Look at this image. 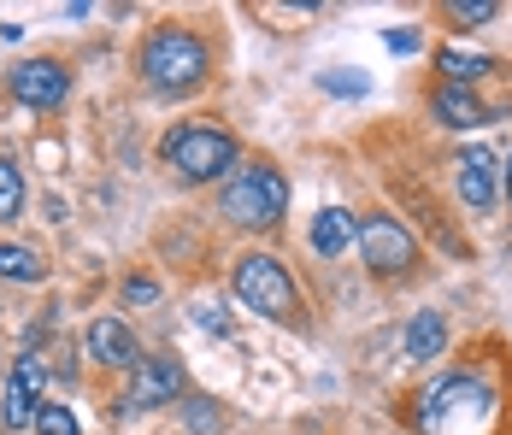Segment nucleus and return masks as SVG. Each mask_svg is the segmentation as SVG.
I'll return each mask as SVG.
<instances>
[{"mask_svg":"<svg viewBox=\"0 0 512 435\" xmlns=\"http://www.w3.org/2000/svg\"><path fill=\"white\" fill-rule=\"evenodd\" d=\"M206 65H212L206 42L195 30H183V24H159L154 36L142 42V77L154 83L159 95H189V89H201Z\"/></svg>","mask_w":512,"mask_h":435,"instance_id":"f257e3e1","label":"nucleus"},{"mask_svg":"<svg viewBox=\"0 0 512 435\" xmlns=\"http://www.w3.org/2000/svg\"><path fill=\"white\" fill-rule=\"evenodd\" d=\"M218 212H224L236 230H271V224H283V212H289V183H283V171H271V165H242V171L224 183Z\"/></svg>","mask_w":512,"mask_h":435,"instance_id":"f03ea898","label":"nucleus"},{"mask_svg":"<svg viewBox=\"0 0 512 435\" xmlns=\"http://www.w3.org/2000/svg\"><path fill=\"white\" fill-rule=\"evenodd\" d=\"M165 165L183 177V183H212V177H224V171H236V142L224 136V130H206V124H177L165 142Z\"/></svg>","mask_w":512,"mask_h":435,"instance_id":"7ed1b4c3","label":"nucleus"},{"mask_svg":"<svg viewBox=\"0 0 512 435\" xmlns=\"http://www.w3.org/2000/svg\"><path fill=\"white\" fill-rule=\"evenodd\" d=\"M230 283H236V300H242L248 312H259V318H289V312L301 306L295 277H289L283 259H271V253H242L236 271H230Z\"/></svg>","mask_w":512,"mask_h":435,"instance_id":"20e7f679","label":"nucleus"},{"mask_svg":"<svg viewBox=\"0 0 512 435\" xmlns=\"http://www.w3.org/2000/svg\"><path fill=\"white\" fill-rule=\"evenodd\" d=\"M354 242H359L365 265H371L377 277H401V271H412V259H418V242H412V236L395 224V218H389V212L359 218V224H354Z\"/></svg>","mask_w":512,"mask_h":435,"instance_id":"39448f33","label":"nucleus"},{"mask_svg":"<svg viewBox=\"0 0 512 435\" xmlns=\"http://www.w3.org/2000/svg\"><path fill=\"white\" fill-rule=\"evenodd\" d=\"M6 89H12V100H24L30 112H53L71 95V71L59 59H18L6 71Z\"/></svg>","mask_w":512,"mask_h":435,"instance_id":"423d86ee","label":"nucleus"},{"mask_svg":"<svg viewBox=\"0 0 512 435\" xmlns=\"http://www.w3.org/2000/svg\"><path fill=\"white\" fill-rule=\"evenodd\" d=\"M36 412H42V365H36V353H18V365H12V377H6L0 424H6V430H24V424H36Z\"/></svg>","mask_w":512,"mask_h":435,"instance_id":"0eeeda50","label":"nucleus"},{"mask_svg":"<svg viewBox=\"0 0 512 435\" xmlns=\"http://www.w3.org/2000/svg\"><path fill=\"white\" fill-rule=\"evenodd\" d=\"M454 165H460V200L471 212H489L495 194H501V159L489 147H465Z\"/></svg>","mask_w":512,"mask_h":435,"instance_id":"6e6552de","label":"nucleus"},{"mask_svg":"<svg viewBox=\"0 0 512 435\" xmlns=\"http://www.w3.org/2000/svg\"><path fill=\"white\" fill-rule=\"evenodd\" d=\"M171 400H183V365L177 359H142V371L130 383V412H154Z\"/></svg>","mask_w":512,"mask_h":435,"instance_id":"1a4fd4ad","label":"nucleus"},{"mask_svg":"<svg viewBox=\"0 0 512 435\" xmlns=\"http://www.w3.org/2000/svg\"><path fill=\"white\" fill-rule=\"evenodd\" d=\"M83 347H89V359L106 365V371H130L136 359H142V347L130 336V324H118V318H95L89 330H83Z\"/></svg>","mask_w":512,"mask_h":435,"instance_id":"9d476101","label":"nucleus"},{"mask_svg":"<svg viewBox=\"0 0 512 435\" xmlns=\"http://www.w3.org/2000/svg\"><path fill=\"white\" fill-rule=\"evenodd\" d=\"M430 106H436V118H442L448 130H477V124H495V112L471 95V89H436V95H430Z\"/></svg>","mask_w":512,"mask_h":435,"instance_id":"9b49d317","label":"nucleus"},{"mask_svg":"<svg viewBox=\"0 0 512 435\" xmlns=\"http://www.w3.org/2000/svg\"><path fill=\"white\" fill-rule=\"evenodd\" d=\"M312 247H318L324 259H342V253L354 247V212H342V206H324V212L312 218Z\"/></svg>","mask_w":512,"mask_h":435,"instance_id":"f8f14e48","label":"nucleus"},{"mask_svg":"<svg viewBox=\"0 0 512 435\" xmlns=\"http://www.w3.org/2000/svg\"><path fill=\"white\" fill-rule=\"evenodd\" d=\"M442 347H448V318H442L436 306H424V312L407 324V359L424 365V359H436Z\"/></svg>","mask_w":512,"mask_h":435,"instance_id":"ddd939ff","label":"nucleus"},{"mask_svg":"<svg viewBox=\"0 0 512 435\" xmlns=\"http://www.w3.org/2000/svg\"><path fill=\"white\" fill-rule=\"evenodd\" d=\"M436 65L448 71V89H471L477 77H489V71H495V59H489V53H465V48H442V53H436Z\"/></svg>","mask_w":512,"mask_h":435,"instance_id":"4468645a","label":"nucleus"},{"mask_svg":"<svg viewBox=\"0 0 512 435\" xmlns=\"http://www.w3.org/2000/svg\"><path fill=\"white\" fill-rule=\"evenodd\" d=\"M0 277H12V283H42V277H48V265H42L30 247L0 242Z\"/></svg>","mask_w":512,"mask_h":435,"instance_id":"2eb2a0df","label":"nucleus"},{"mask_svg":"<svg viewBox=\"0 0 512 435\" xmlns=\"http://www.w3.org/2000/svg\"><path fill=\"white\" fill-rule=\"evenodd\" d=\"M24 212V177L12 159H0V218H18Z\"/></svg>","mask_w":512,"mask_h":435,"instance_id":"dca6fc26","label":"nucleus"},{"mask_svg":"<svg viewBox=\"0 0 512 435\" xmlns=\"http://www.w3.org/2000/svg\"><path fill=\"white\" fill-rule=\"evenodd\" d=\"M36 430H42V435H77V418H71L59 400H42V412H36Z\"/></svg>","mask_w":512,"mask_h":435,"instance_id":"f3484780","label":"nucleus"},{"mask_svg":"<svg viewBox=\"0 0 512 435\" xmlns=\"http://www.w3.org/2000/svg\"><path fill=\"white\" fill-rule=\"evenodd\" d=\"M183 418H189V430H201V435H212L218 424H224V412H218L212 400H189V406H183Z\"/></svg>","mask_w":512,"mask_h":435,"instance_id":"a211bd4d","label":"nucleus"},{"mask_svg":"<svg viewBox=\"0 0 512 435\" xmlns=\"http://www.w3.org/2000/svg\"><path fill=\"white\" fill-rule=\"evenodd\" d=\"M448 18H454V24H489V18H495V0H454Z\"/></svg>","mask_w":512,"mask_h":435,"instance_id":"6ab92c4d","label":"nucleus"},{"mask_svg":"<svg viewBox=\"0 0 512 435\" xmlns=\"http://www.w3.org/2000/svg\"><path fill=\"white\" fill-rule=\"evenodd\" d=\"M318 89H324V95H365V77H359V71H324Z\"/></svg>","mask_w":512,"mask_h":435,"instance_id":"aec40b11","label":"nucleus"},{"mask_svg":"<svg viewBox=\"0 0 512 435\" xmlns=\"http://www.w3.org/2000/svg\"><path fill=\"white\" fill-rule=\"evenodd\" d=\"M195 324H201L206 336H236L230 312H224V306H212V300H206V306H195Z\"/></svg>","mask_w":512,"mask_h":435,"instance_id":"412c9836","label":"nucleus"},{"mask_svg":"<svg viewBox=\"0 0 512 435\" xmlns=\"http://www.w3.org/2000/svg\"><path fill=\"white\" fill-rule=\"evenodd\" d=\"M124 306H159V283L154 277H130L124 283Z\"/></svg>","mask_w":512,"mask_h":435,"instance_id":"4be33fe9","label":"nucleus"},{"mask_svg":"<svg viewBox=\"0 0 512 435\" xmlns=\"http://www.w3.org/2000/svg\"><path fill=\"white\" fill-rule=\"evenodd\" d=\"M389 48H395V53H412V48H418V36H407V30H395V36H389Z\"/></svg>","mask_w":512,"mask_h":435,"instance_id":"5701e85b","label":"nucleus"},{"mask_svg":"<svg viewBox=\"0 0 512 435\" xmlns=\"http://www.w3.org/2000/svg\"><path fill=\"white\" fill-rule=\"evenodd\" d=\"M501 189H507V200H512V153L501 159Z\"/></svg>","mask_w":512,"mask_h":435,"instance_id":"b1692460","label":"nucleus"}]
</instances>
